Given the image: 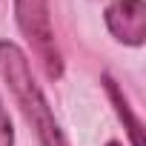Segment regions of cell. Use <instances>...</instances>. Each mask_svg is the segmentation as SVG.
<instances>
[{"label":"cell","instance_id":"obj_1","mask_svg":"<svg viewBox=\"0 0 146 146\" xmlns=\"http://www.w3.org/2000/svg\"><path fill=\"white\" fill-rule=\"evenodd\" d=\"M0 75L9 83L23 117L32 123L40 146H72L66 140L43 89L37 86V80L32 75V63H29L26 52L12 40H0Z\"/></svg>","mask_w":146,"mask_h":146},{"label":"cell","instance_id":"obj_2","mask_svg":"<svg viewBox=\"0 0 146 146\" xmlns=\"http://www.w3.org/2000/svg\"><path fill=\"white\" fill-rule=\"evenodd\" d=\"M15 20L26 43L32 46L40 69L49 80H60L63 75V57L54 40V26L49 15V0H15Z\"/></svg>","mask_w":146,"mask_h":146},{"label":"cell","instance_id":"obj_3","mask_svg":"<svg viewBox=\"0 0 146 146\" xmlns=\"http://www.w3.org/2000/svg\"><path fill=\"white\" fill-rule=\"evenodd\" d=\"M106 29L123 46H143L146 37V3L143 0H115L103 12Z\"/></svg>","mask_w":146,"mask_h":146},{"label":"cell","instance_id":"obj_4","mask_svg":"<svg viewBox=\"0 0 146 146\" xmlns=\"http://www.w3.org/2000/svg\"><path fill=\"white\" fill-rule=\"evenodd\" d=\"M103 86H106V95H109V100H112L117 117L123 120V129L129 132L132 146H143V126H140V120L135 117V112H132V106H129V98L123 95V89L117 86V80H115L112 75H103Z\"/></svg>","mask_w":146,"mask_h":146},{"label":"cell","instance_id":"obj_5","mask_svg":"<svg viewBox=\"0 0 146 146\" xmlns=\"http://www.w3.org/2000/svg\"><path fill=\"white\" fill-rule=\"evenodd\" d=\"M0 146H15V129L9 112L3 109V100H0Z\"/></svg>","mask_w":146,"mask_h":146},{"label":"cell","instance_id":"obj_6","mask_svg":"<svg viewBox=\"0 0 146 146\" xmlns=\"http://www.w3.org/2000/svg\"><path fill=\"white\" fill-rule=\"evenodd\" d=\"M106 146H123V143H117V140H109V143H106Z\"/></svg>","mask_w":146,"mask_h":146}]
</instances>
